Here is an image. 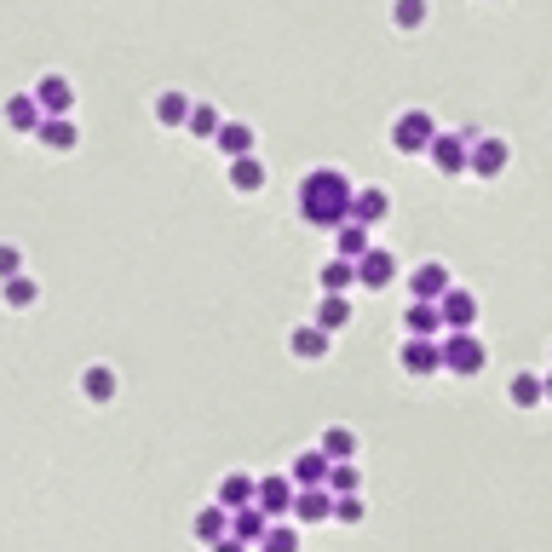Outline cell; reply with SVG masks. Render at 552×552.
Wrapping results in <instances>:
<instances>
[{
	"mask_svg": "<svg viewBox=\"0 0 552 552\" xmlns=\"http://www.w3.org/2000/svg\"><path fill=\"white\" fill-rule=\"evenodd\" d=\"M219 127H225V115L213 110V104H196V110H190V121H184V133H196V138H213Z\"/></svg>",
	"mask_w": 552,
	"mask_h": 552,
	"instance_id": "cell-33",
	"label": "cell"
},
{
	"mask_svg": "<svg viewBox=\"0 0 552 552\" xmlns=\"http://www.w3.org/2000/svg\"><path fill=\"white\" fill-rule=\"evenodd\" d=\"M213 552H248V547H242V541H230V535H225V541H213Z\"/></svg>",
	"mask_w": 552,
	"mask_h": 552,
	"instance_id": "cell-38",
	"label": "cell"
},
{
	"mask_svg": "<svg viewBox=\"0 0 552 552\" xmlns=\"http://www.w3.org/2000/svg\"><path fill=\"white\" fill-rule=\"evenodd\" d=\"M213 144H219L225 161H242V156H253V127L248 121H225V127L213 133Z\"/></svg>",
	"mask_w": 552,
	"mask_h": 552,
	"instance_id": "cell-20",
	"label": "cell"
},
{
	"mask_svg": "<svg viewBox=\"0 0 552 552\" xmlns=\"http://www.w3.org/2000/svg\"><path fill=\"white\" fill-rule=\"evenodd\" d=\"M288 351H294L299 363H322L334 351V334H322L317 322H299L294 334H288Z\"/></svg>",
	"mask_w": 552,
	"mask_h": 552,
	"instance_id": "cell-12",
	"label": "cell"
},
{
	"mask_svg": "<svg viewBox=\"0 0 552 552\" xmlns=\"http://www.w3.org/2000/svg\"><path fill=\"white\" fill-rule=\"evenodd\" d=\"M506 161H512V144H506L501 133H483L472 138V150H466V173H478V179H495V173H506Z\"/></svg>",
	"mask_w": 552,
	"mask_h": 552,
	"instance_id": "cell-5",
	"label": "cell"
},
{
	"mask_svg": "<svg viewBox=\"0 0 552 552\" xmlns=\"http://www.w3.org/2000/svg\"><path fill=\"white\" fill-rule=\"evenodd\" d=\"M29 98L41 104L46 121H52V115H69V110H75V87H69V75H58V69H46L41 81L29 87Z\"/></svg>",
	"mask_w": 552,
	"mask_h": 552,
	"instance_id": "cell-8",
	"label": "cell"
},
{
	"mask_svg": "<svg viewBox=\"0 0 552 552\" xmlns=\"http://www.w3.org/2000/svg\"><path fill=\"white\" fill-rule=\"evenodd\" d=\"M541 403H552V368L541 374Z\"/></svg>",
	"mask_w": 552,
	"mask_h": 552,
	"instance_id": "cell-39",
	"label": "cell"
},
{
	"mask_svg": "<svg viewBox=\"0 0 552 552\" xmlns=\"http://www.w3.org/2000/svg\"><path fill=\"white\" fill-rule=\"evenodd\" d=\"M334 248H340L334 259H351V265H357V259H363L374 242H368V230H363V225H340V230H334Z\"/></svg>",
	"mask_w": 552,
	"mask_h": 552,
	"instance_id": "cell-32",
	"label": "cell"
},
{
	"mask_svg": "<svg viewBox=\"0 0 552 552\" xmlns=\"http://www.w3.org/2000/svg\"><path fill=\"white\" fill-rule=\"evenodd\" d=\"M12 276H23V248L18 242H0V282H12Z\"/></svg>",
	"mask_w": 552,
	"mask_h": 552,
	"instance_id": "cell-37",
	"label": "cell"
},
{
	"mask_svg": "<svg viewBox=\"0 0 552 552\" xmlns=\"http://www.w3.org/2000/svg\"><path fill=\"white\" fill-rule=\"evenodd\" d=\"M115 391H121V374H115L110 363L81 368V397H87V403H115Z\"/></svg>",
	"mask_w": 552,
	"mask_h": 552,
	"instance_id": "cell-15",
	"label": "cell"
},
{
	"mask_svg": "<svg viewBox=\"0 0 552 552\" xmlns=\"http://www.w3.org/2000/svg\"><path fill=\"white\" fill-rule=\"evenodd\" d=\"M317 449H322L328 460H357V432L334 420V426H322V443H317Z\"/></svg>",
	"mask_w": 552,
	"mask_h": 552,
	"instance_id": "cell-26",
	"label": "cell"
},
{
	"mask_svg": "<svg viewBox=\"0 0 552 552\" xmlns=\"http://www.w3.org/2000/svg\"><path fill=\"white\" fill-rule=\"evenodd\" d=\"M351 282H357V265H351V259H328V265L317 271V288H322V294H345Z\"/></svg>",
	"mask_w": 552,
	"mask_h": 552,
	"instance_id": "cell-31",
	"label": "cell"
},
{
	"mask_svg": "<svg viewBox=\"0 0 552 552\" xmlns=\"http://www.w3.org/2000/svg\"><path fill=\"white\" fill-rule=\"evenodd\" d=\"M190 110H196V104H190V92H184V87H161L156 104H150L156 127H184V121H190Z\"/></svg>",
	"mask_w": 552,
	"mask_h": 552,
	"instance_id": "cell-14",
	"label": "cell"
},
{
	"mask_svg": "<svg viewBox=\"0 0 552 552\" xmlns=\"http://www.w3.org/2000/svg\"><path fill=\"white\" fill-rule=\"evenodd\" d=\"M288 518H294V524H328V518H334V495H328V489H299Z\"/></svg>",
	"mask_w": 552,
	"mask_h": 552,
	"instance_id": "cell-17",
	"label": "cell"
},
{
	"mask_svg": "<svg viewBox=\"0 0 552 552\" xmlns=\"http://www.w3.org/2000/svg\"><path fill=\"white\" fill-rule=\"evenodd\" d=\"M351 190H357V184L345 179L340 167H311V173L299 179V219L317 225V230L351 225Z\"/></svg>",
	"mask_w": 552,
	"mask_h": 552,
	"instance_id": "cell-1",
	"label": "cell"
},
{
	"mask_svg": "<svg viewBox=\"0 0 552 552\" xmlns=\"http://www.w3.org/2000/svg\"><path fill=\"white\" fill-rule=\"evenodd\" d=\"M472 138H478V127H466V133H437L432 150H426L437 173H449V179H455V173H466V150H472Z\"/></svg>",
	"mask_w": 552,
	"mask_h": 552,
	"instance_id": "cell-7",
	"label": "cell"
},
{
	"mask_svg": "<svg viewBox=\"0 0 552 552\" xmlns=\"http://www.w3.org/2000/svg\"><path fill=\"white\" fill-rule=\"evenodd\" d=\"M449 288H455V276H449L443 259H420V265L409 271V299H414V305H437Z\"/></svg>",
	"mask_w": 552,
	"mask_h": 552,
	"instance_id": "cell-6",
	"label": "cell"
},
{
	"mask_svg": "<svg viewBox=\"0 0 552 552\" xmlns=\"http://www.w3.org/2000/svg\"><path fill=\"white\" fill-rule=\"evenodd\" d=\"M322 328V334H334V328H345V322H351V299L345 294H322L317 299V317H311Z\"/></svg>",
	"mask_w": 552,
	"mask_h": 552,
	"instance_id": "cell-28",
	"label": "cell"
},
{
	"mask_svg": "<svg viewBox=\"0 0 552 552\" xmlns=\"http://www.w3.org/2000/svg\"><path fill=\"white\" fill-rule=\"evenodd\" d=\"M397 276H403V271H397V253L380 248V242H374V248L357 259V282H363V288H391Z\"/></svg>",
	"mask_w": 552,
	"mask_h": 552,
	"instance_id": "cell-11",
	"label": "cell"
},
{
	"mask_svg": "<svg viewBox=\"0 0 552 552\" xmlns=\"http://www.w3.org/2000/svg\"><path fill=\"white\" fill-rule=\"evenodd\" d=\"M391 213V196H386V184H357L351 190V225H363V230H374L380 219Z\"/></svg>",
	"mask_w": 552,
	"mask_h": 552,
	"instance_id": "cell-10",
	"label": "cell"
},
{
	"mask_svg": "<svg viewBox=\"0 0 552 552\" xmlns=\"http://www.w3.org/2000/svg\"><path fill=\"white\" fill-rule=\"evenodd\" d=\"M294 478H288V472H271V478H253V506H259V512H265V518H271V524H282V518H288V512H294Z\"/></svg>",
	"mask_w": 552,
	"mask_h": 552,
	"instance_id": "cell-4",
	"label": "cell"
},
{
	"mask_svg": "<svg viewBox=\"0 0 552 552\" xmlns=\"http://www.w3.org/2000/svg\"><path fill=\"white\" fill-rule=\"evenodd\" d=\"M403 328H409V340H437L443 334V317H437V305H403Z\"/></svg>",
	"mask_w": 552,
	"mask_h": 552,
	"instance_id": "cell-23",
	"label": "cell"
},
{
	"mask_svg": "<svg viewBox=\"0 0 552 552\" xmlns=\"http://www.w3.org/2000/svg\"><path fill=\"white\" fill-rule=\"evenodd\" d=\"M391 23H397V29H420V23H426V0H397V6H391Z\"/></svg>",
	"mask_w": 552,
	"mask_h": 552,
	"instance_id": "cell-35",
	"label": "cell"
},
{
	"mask_svg": "<svg viewBox=\"0 0 552 552\" xmlns=\"http://www.w3.org/2000/svg\"><path fill=\"white\" fill-rule=\"evenodd\" d=\"M397 368H403V374H414V380L437 374V368H443V357H437V340H403V351H397Z\"/></svg>",
	"mask_w": 552,
	"mask_h": 552,
	"instance_id": "cell-13",
	"label": "cell"
},
{
	"mask_svg": "<svg viewBox=\"0 0 552 552\" xmlns=\"http://www.w3.org/2000/svg\"><path fill=\"white\" fill-rule=\"evenodd\" d=\"M35 299H41V282H35V276H12V282H0V305H6V311H29Z\"/></svg>",
	"mask_w": 552,
	"mask_h": 552,
	"instance_id": "cell-27",
	"label": "cell"
},
{
	"mask_svg": "<svg viewBox=\"0 0 552 552\" xmlns=\"http://www.w3.org/2000/svg\"><path fill=\"white\" fill-rule=\"evenodd\" d=\"M506 397H512L518 409H535V403H541V374H535V368H518V374L506 380Z\"/></svg>",
	"mask_w": 552,
	"mask_h": 552,
	"instance_id": "cell-30",
	"label": "cell"
},
{
	"mask_svg": "<svg viewBox=\"0 0 552 552\" xmlns=\"http://www.w3.org/2000/svg\"><path fill=\"white\" fill-rule=\"evenodd\" d=\"M259 552H299V529L294 524H271L265 541H259Z\"/></svg>",
	"mask_w": 552,
	"mask_h": 552,
	"instance_id": "cell-34",
	"label": "cell"
},
{
	"mask_svg": "<svg viewBox=\"0 0 552 552\" xmlns=\"http://www.w3.org/2000/svg\"><path fill=\"white\" fill-rule=\"evenodd\" d=\"M437 357H443V368H449V374H466V380L489 363V351H483L478 334H443V340H437Z\"/></svg>",
	"mask_w": 552,
	"mask_h": 552,
	"instance_id": "cell-3",
	"label": "cell"
},
{
	"mask_svg": "<svg viewBox=\"0 0 552 552\" xmlns=\"http://www.w3.org/2000/svg\"><path fill=\"white\" fill-rule=\"evenodd\" d=\"M6 127H12V133H41V104H35V98H29V92H18V98H6Z\"/></svg>",
	"mask_w": 552,
	"mask_h": 552,
	"instance_id": "cell-19",
	"label": "cell"
},
{
	"mask_svg": "<svg viewBox=\"0 0 552 552\" xmlns=\"http://www.w3.org/2000/svg\"><path fill=\"white\" fill-rule=\"evenodd\" d=\"M265 529H271V518H265L259 506L230 512V541H242V547H259V541H265Z\"/></svg>",
	"mask_w": 552,
	"mask_h": 552,
	"instance_id": "cell-18",
	"label": "cell"
},
{
	"mask_svg": "<svg viewBox=\"0 0 552 552\" xmlns=\"http://www.w3.org/2000/svg\"><path fill=\"white\" fill-rule=\"evenodd\" d=\"M213 506H225V512H242V506H253V478H248V472H225V478H219V495H213Z\"/></svg>",
	"mask_w": 552,
	"mask_h": 552,
	"instance_id": "cell-21",
	"label": "cell"
},
{
	"mask_svg": "<svg viewBox=\"0 0 552 552\" xmlns=\"http://www.w3.org/2000/svg\"><path fill=\"white\" fill-rule=\"evenodd\" d=\"M35 138H41L52 156H69V150L81 144V133H75V121H69V115H52V121H41V133H35Z\"/></svg>",
	"mask_w": 552,
	"mask_h": 552,
	"instance_id": "cell-22",
	"label": "cell"
},
{
	"mask_svg": "<svg viewBox=\"0 0 552 552\" xmlns=\"http://www.w3.org/2000/svg\"><path fill=\"white\" fill-rule=\"evenodd\" d=\"M322 489H328L334 501H340V495H357V489H363V472H357V460H334V466H328V483H322Z\"/></svg>",
	"mask_w": 552,
	"mask_h": 552,
	"instance_id": "cell-29",
	"label": "cell"
},
{
	"mask_svg": "<svg viewBox=\"0 0 552 552\" xmlns=\"http://www.w3.org/2000/svg\"><path fill=\"white\" fill-rule=\"evenodd\" d=\"M437 317H443V328H449V334H472V322H478V294L455 282L449 294L437 299Z\"/></svg>",
	"mask_w": 552,
	"mask_h": 552,
	"instance_id": "cell-9",
	"label": "cell"
},
{
	"mask_svg": "<svg viewBox=\"0 0 552 552\" xmlns=\"http://www.w3.org/2000/svg\"><path fill=\"white\" fill-rule=\"evenodd\" d=\"M363 518H368L363 495H340V501H334V524H363Z\"/></svg>",
	"mask_w": 552,
	"mask_h": 552,
	"instance_id": "cell-36",
	"label": "cell"
},
{
	"mask_svg": "<svg viewBox=\"0 0 552 552\" xmlns=\"http://www.w3.org/2000/svg\"><path fill=\"white\" fill-rule=\"evenodd\" d=\"M328 466H334V460L322 455V449H299L294 466H288V478H294V489H322V483H328Z\"/></svg>",
	"mask_w": 552,
	"mask_h": 552,
	"instance_id": "cell-16",
	"label": "cell"
},
{
	"mask_svg": "<svg viewBox=\"0 0 552 552\" xmlns=\"http://www.w3.org/2000/svg\"><path fill=\"white\" fill-rule=\"evenodd\" d=\"M432 138H437V121H432V110H420V104L391 121V150H397V156H426Z\"/></svg>",
	"mask_w": 552,
	"mask_h": 552,
	"instance_id": "cell-2",
	"label": "cell"
},
{
	"mask_svg": "<svg viewBox=\"0 0 552 552\" xmlns=\"http://www.w3.org/2000/svg\"><path fill=\"white\" fill-rule=\"evenodd\" d=\"M230 190H236V196H259V190H265V161L259 156L230 161Z\"/></svg>",
	"mask_w": 552,
	"mask_h": 552,
	"instance_id": "cell-24",
	"label": "cell"
},
{
	"mask_svg": "<svg viewBox=\"0 0 552 552\" xmlns=\"http://www.w3.org/2000/svg\"><path fill=\"white\" fill-rule=\"evenodd\" d=\"M190 535L207 541V547H213V541H225V535H230V512H225V506H202V512L190 518Z\"/></svg>",
	"mask_w": 552,
	"mask_h": 552,
	"instance_id": "cell-25",
	"label": "cell"
}]
</instances>
